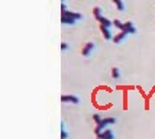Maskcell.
<instances>
[{
    "label": "cell",
    "instance_id": "cell-1",
    "mask_svg": "<svg viewBox=\"0 0 155 139\" xmlns=\"http://www.w3.org/2000/svg\"><path fill=\"white\" fill-rule=\"evenodd\" d=\"M113 123H116V119L115 117H106V119H103L99 123V125H96V129H94V133L96 135H99V133H101L103 131H104V127L109 125H113Z\"/></svg>",
    "mask_w": 155,
    "mask_h": 139
},
{
    "label": "cell",
    "instance_id": "cell-2",
    "mask_svg": "<svg viewBox=\"0 0 155 139\" xmlns=\"http://www.w3.org/2000/svg\"><path fill=\"white\" fill-rule=\"evenodd\" d=\"M61 101L62 103H73V104H78L80 103V99L74 96V94H64L61 96Z\"/></svg>",
    "mask_w": 155,
    "mask_h": 139
},
{
    "label": "cell",
    "instance_id": "cell-3",
    "mask_svg": "<svg viewBox=\"0 0 155 139\" xmlns=\"http://www.w3.org/2000/svg\"><path fill=\"white\" fill-rule=\"evenodd\" d=\"M94 48H96V45H94V42H87L86 45L83 46V49H81V54L84 55V57H88L90 54L94 51Z\"/></svg>",
    "mask_w": 155,
    "mask_h": 139
},
{
    "label": "cell",
    "instance_id": "cell-4",
    "mask_svg": "<svg viewBox=\"0 0 155 139\" xmlns=\"http://www.w3.org/2000/svg\"><path fill=\"white\" fill-rule=\"evenodd\" d=\"M97 139H115V135L112 132V129H104L101 133L97 135Z\"/></svg>",
    "mask_w": 155,
    "mask_h": 139
},
{
    "label": "cell",
    "instance_id": "cell-5",
    "mask_svg": "<svg viewBox=\"0 0 155 139\" xmlns=\"http://www.w3.org/2000/svg\"><path fill=\"white\" fill-rule=\"evenodd\" d=\"M75 22H77V20L73 19V18H70V16H67V15H61V23H62V25L71 26V25H75Z\"/></svg>",
    "mask_w": 155,
    "mask_h": 139
},
{
    "label": "cell",
    "instance_id": "cell-6",
    "mask_svg": "<svg viewBox=\"0 0 155 139\" xmlns=\"http://www.w3.org/2000/svg\"><path fill=\"white\" fill-rule=\"evenodd\" d=\"M123 31L128 33V35H134V33H136V28H135V25H134L132 22H126V23H125V29H123Z\"/></svg>",
    "mask_w": 155,
    "mask_h": 139
},
{
    "label": "cell",
    "instance_id": "cell-7",
    "mask_svg": "<svg viewBox=\"0 0 155 139\" xmlns=\"http://www.w3.org/2000/svg\"><path fill=\"white\" fill-rule=\"evenodd\" d=\"M126 36H128V33L125 32V31H119V33H117V35H115V38H113V42H115V44H120L122 41L126 38Z\"/></svg>",
    "mask_w": 155,
    "mask_h": 139
},
{
    "label": "cell",
    "instance_id": "cell-8",
    "mask_svg": "<svg viewBox=\"0 0 155 139\" xmlns=\"http://www.w3.org/2000/svg\"><path fill=\"white\" fill-rule=\"evenodd\" d=\"M100 31H101V33H103V36H104V38H106V39H113V38H115V36H113V35H112V32H110V29H109V28H106V26H101L100 25Z\"/></svg>",
    "mask_w": 155,
    "mask_h": 139
},
{
    "label": "cell",
    "instance_id": "cell-9",
    "mask_svg": "<svg viewBox=\"0 0 155 139\" xmlns=\"http://www.w3.org/2000/svg\"><path fill=\"white\" fill-rule=\"evenodd\" d=\"M99 23H100L101 26H106V28H109V29H110V28L113 26V20L107 19V18H104V16L99 19Z\"/></svg>",
    "mask_w": 155,
    "mask_h": 139
},
{
    "label": "cell",
    "instance_id": "cell-10",
    "mask_svg": "<svg viewBox=\"0 0 155 139\" xmlns=\"http://www.w3.org/2000/svg\"><path fill=\"white\" fill-rule=\"evenodd\" d=\"M62 15H67V16H70V18H73V19H75V20H81V19H83V15L77 13V12H68V10H64V12H62Z\"/></svg>",
    "mask_w": 155,
    "mask_h": 139
},
{
    "label": "cell",
    "instance_id": "cell-11",
    "mask_svg": "<svg viewBox=\"0 0 155 139\" xmlns=\"http://www.w3.org/2000/svg\"><path fill=\"white\" fill-rule=\"evenodd\" d=\"M113 3H115L116 9L119 10V12H123L125 10V3H123V0H112Z\"/></svg>",
    "mask_w": 155,
    "mask_h": 139
},
{
    "label": "cell",
    "instance_id": "cell-12",
    "mask_svg": "<svg viewBox=\"0 0 155 139\" xmlns=\"http://www.w3.org/2000/svg\"><path fill=\"white\" fill-rule=\"evenodd\" d=\"M93 15H94V18L97 20L100 19V18H103V10H101V7H94V9H93Z\"/></svg>",
    "mask_w": 155,
    "mask_h": 139
},
{
    "label": "cell",
    "instance_id": "cell-13",
    "mask_svg": "<svg viewBox=\"0 0 155 139\" xmlns=\"http://www.w3.org/2000/svg\"><path fill=\"white\" fill-rule=\"evenodd\" d=\"M112 77H113L115 80L120 78V70H119V68H116V67H113V68H112Z\"/></svg>",
    "mask_w": 155,
    "mask_h": 139
},
{
    "label": "cell",
    "instance_id": "cell-14",
    "mask_svg": "<svg viewBox=\"0 0 155 139\" xmlns=\"http://www.w3.org/2000/svg\"><path fill=\"white\" fill-rule=\"evenodd\" d=\"M113 26H116L119 31H123V29H125V23H123V22H120L119 19H115V20H113Z\"/></svg>",
    "mask_w": 155,
    "mask_h": 139
},
{
    "label": "cell",
    "instance_id": "cell-15",
    "mask_svg": "<svg viewBox=\"0 0 155 139\" xmlns=\"http://www.w3.org/2000/svg\"><path fill=\"white\" fill-rule=\"evenodd\" d=\"M61 139H68V132L65 131L64 123H61Z\"/></svg>",
    "mask_w": 155,
    "mask_h": 139
},
{
    "label": "cell",
    "instance_id": "cell-16",
    "mask_svg": "<svg viewBox=\"0 0 155 139\" xmlns=\"http://www.w3.org/2000/svg\"><path fill=\"white\" fill-rule=\"evenodd\" d=\"M93 120L96 122V125H99V123H100V122H101L103 119H101L100 114H97V113H96V114H93Z\"/></svg>",
    "mask_w": 155,
    "mask_h": 139
},
{
    "label": "cell",
    "instance_id": "cell-17",
    "mask_svg": "<svg viewBox=\"0 0 155 139\" xmlns=\"http://www.w3.org/2000/svg\"><path fill=\"white\" fill-rule=\"evenodd\" d=\"M61 49H62V51H67V49H68V44H67V42H62V44H61Z\"/></svg>",
    "mask_w": 155,
    "mask_h": 139
},
{
    "label": "cell",
    "instance_id": "cell-18",
    "mask_svg": "<svg viewBox=\"0 0 155 139\" xmlns=\"http://www.w3.org/2000/svg\"><path fill=\"white\" fill-rule=\"evenodd\" d=\"M62 3H64V0H62Z\"/></svg>",
    "mask_w": 155,
    "mask_h": 139
}]
</instances>
